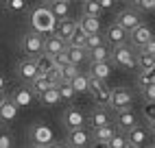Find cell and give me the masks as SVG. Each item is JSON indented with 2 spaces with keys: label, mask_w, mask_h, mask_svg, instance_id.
Masks as SVG:
<instances>
[{
  "label": "cell",
  "mask_w": 155,
  "mask_h": 148,
  "mask_svg": "<svg viewBox=\"0 0 155 148\" xmlns=\"http://www.w3.org/2000/svg\"><path fill=\"white\" fill-rule=\"evenodd\" d=\"M55 22H57V18L50 13L48 7H39L31 13V26H33V31H37V33H42V35L53 33Z\"/></svg>",
  "instance_id": "cell-1"
},
{
  "label": "cell",
  "mask_w": 155,
  "mask_h": 148,
  "mask_svg": "<svg viewBox=\"0 0 155 148\" xmlns=\"http://www.w3.org/2000/svg\"><path fill=\"white\" fill-rule=\"evenodd\" d=\"M109 61L114 63V66H118V68H136V52H133V48L127 44H118V46H111V57Z\"/></svg>",
  "instance_id": "cell-2"
},
{
  "label": "cell",
  "mask_w": 155,
  "mask_h": 148,
  "mask_svg": "<svg viewBox=\"0 0 155 148\" xmlns=\"http://www.w3.org/2000/svg\"><path fill=\"white\" fill-rule=\"evenodd\" d=\"M42 46H44V35L37 33V31L24 33V37L20 39V50H22L26 57H37L39 52H42Z\"/></svg>",
  "instance_id": "cell-3"
},
{
  "label": "cell",
  "mask_w": 155,
  "mask_h": 148,
  "mask_svg": "<svg viewBox=\"0 0 155 148\" xmlns=\"http://www.w3.org/2000/svg\"><path fill=\"white\" fill-rule=\"evenodd\" d=\"M87 94H92V98H94V102L98 105V107H109V98H111V89L107 87L105 81L101 79H92L90 76V89Z\"/></svg>",
  "instance_id": "cell-4"
},
{
  "label": "cell",
  "mask_w": 155,
  "mask_h": 148,
  "mask_svg": "<svg viewBox=\"0 0 155 148\" xmlns=\"http://www.w3.org/2000/svg\"><path fill=\"white\" fill-rule=\"evenodd\" d=\"M64 146H70V148H85V146H92V133L83 126H77V129H68V135H66V144Z\"/></svg>",
  "instance_id": "cell-5"
},
{
  "label": "cell",
  "mask_w": 155,
  "mask_h": 148,
  "mask_svg": "<svg viewBox=\"0 0 155 148\" xmlns=\"http://www.w3.org/2000/svg\"><path fill=\"white\" fill-rule=\"evenodd\" d=\"M149 39H155V37H153V28L147 26V24H138L136 28H131V31H129V35H127L129 46H131V48H136V50H140Z\"/></svg>",
  "instance_id": "cell-6"
},
{
  "label": "cell",
  "mask_w": 155,
  "mask_h": 148,
  "mask_svg": "<svg viewBox=\"0 0 155 148\" xmlns=\"http://www.w3.org/2000/svg\"><path fill=\"white\" fill-rule=\"evenodd\" d=\"M31 144L33 146H57L55 135L46 124H35L31 129Z\"/></svg>",
  "instance_id": "cell-7"
},
{
  "label": "cell",
  "mask_w": 155,
  "mask_h": 148,
  "mask_svg": "<svg viewBox=\"0 0 155 148\" xmlns=\"http://www.w3.org/2000/svg\"><path fill=\"white\" fill-rule=\"evenodd\" d=\"M57 70V68H55ZM55 70L53 72H39L37 76L28 83V89L35 94V96H39L44 89H48V87H55L57 85V76H55Z\"/></svg>",
  "instance_id": "cell-8"
},
{
  "label": "cell",
  "mask_w": 155,
  "mask_h": 148,
  "mask_svg": "<svg viewBox=\"0 0 155 148\" xmlns=\"http://www.w3.org/2000/svg\"><path fill=\"white\" fill-rule=\"evenodd\" d=\"M131 102H133V94H131L127 87H116V89H111L109 107H111L114 111L127 109V107H131Z\"/></svg>",
  "instance_id": "cell-9"
},
{
  "label": "cell",
  "mask_w": 155,
  "mask_h": 148,
  "mask_svg": "<svg viewBox=\"0 0 155 148\" xmlns=\"http://www.w3.org/2000/svg\"><path fill=\"white\" fill-rule=\"evenodd\" d=\"M125 135H127V146H131V148L147 146V129L140 126L138 122L133 124V126H129V129L125 131Z\"/></svg>",
  "instance_id": "cell-10"
},
{
  "label": "cell",
  "mask_w": 155,
  "mask_h": 148,
  "mask_svg": "<svg viewBox=\"0 0 155 148\" xmlns=\"http://www.w3.org/2000/svg\"><path fill=\"white\" fill-rule=\"evenodd\" d=\"M116 24H120V26L129 33L131 28H136L138 24H142V15H140V11H136V9H125V11L118 13Z\"/></svg>",
  "instance_id": "cell-11"
},
{
  "label": "cell",
  "mask_w": 155,
  "mask_h": 148,
  "mask_svg": "<svg viewBox=\"0 0 155 148\" xmlns=\"http://www.w3.org/2000/svg\"><path fill=\"white\" fill-rule=\"evenodd\" d=\"M37 74H39V70H37V66H35V59H33V57H26V59H22V61L18 63V76L22 79V81L31 83Z\"/></svg>",
  "instance_id": "cell-12"
},
{
  "label": "cell",
  "mask_w": 155,
  "mask_h": 148,
  "mask_svg": "<svg viewBox=\"0 0 155 148\" xmlns=\"http://www.w3.org/2000/svg\"><path fill=\"white\" fill-rule=\"evenodd\" d=\"M127 35H129V33H127L125 28L114 22V24H109L107 31H105V41H107L109 46H118V44H125V41H127Z\"/></svg>",
  "instance_id": "cell-13"
},
{
  "label": "cell",
  "mask_w": 155,
  "mask_h": 148,
  "mask_svg": "<svg viewBox=\"0 0 155 148\" xmlns=\"http://www.w3.org/2000/svg\"><path fill=\"white\" fill-rule=\"evenodd\" d=\"M74 26H77V20H72V18L68 15V18H61V20H57V22H55L53 33H55L59 39L68 41L70 35H72V31H74Z\"/></svg>",
  "instance_id": "cell-14"
},
{
  "label": "cell",
  "mask_w": 155,
  "mask_h": 148,
  "mask_svg": "<svg viewBox=\"0 0 155 148\" xmlns=\"http://www.w3.org/2000/svg\"><path fill=\"white\" fill-rule=\"evenodd\" d=\"M61 122H64L66 129H77V126L85 124V115L81 113L79 109H74V107H68L64 111V115H61Z\"/></svg>",
  "instance_id": "cell-15"
},
{
  "label": "cell",
  "mask_w": 155,
  "mask_h": 148,
  "mask_svg": "<svg viewBox=\"0 0 155 148\" xmlns=\"http://www.w3.org/2000/svg\"><path fill=\"white\" fill-rule=\"evenodd\" d=\"M136 122H138L136 113L131 111V107H127V109H118V111H116V120H114V126H116V129H120V131H127L129 126H133Z\"/></svg>",
  "instance_id": "cell-16"
},
{
  "label": "cell",
  "mask_w": 155,
  "mask_h": 148,
  "mask_svg": "<svg viewBox=\"0 0 155 148\" xmlns=\"http://www.w3.org/2000/svg\"><path fill=\"white\" fill-rule=\"evenodd\" d=\"M109 74H111V63L109 61H90V74H87V76L107 81Z\"/></svg>",
  "instance_id": "cell-17"
},
{
  "label": "cell",
  "mask_w": 155,
  "mask_h": 148,
  "mask_svg": "<svg viewBox=\"0 0 155 148\" xmlns=\"http://www.w3.org/2000/svg\"><path fill=\"white\" fill-rule=\"evenodd\" d=\"M66 48V41L64 39H59L55 33H48L44 35V46H42V52H48V55H57V52H61Z\"/></svg>",
  "instance_id": "cell-18"
},
{
  "label": "cell",
  "mask_w": 155,
  "mask_h": 148,
  "mask_svg": "<svg viewBox=\"0 0 155 148\" xmlns=\"http://www.w3.org/2000/svg\"><path fill=\"white\" fill-rule=\"evenodd\" d=\"M77 24L83 28L87 35H92V33H101V28H103L101 15H81V20H79Z\"/></svg>",
  "instance_id": "cell-19"
},
{
  "label": "cell",
  "mask_w": 155,
  "mask_h": 148,
  "mask_svg": "<svg viewBox=\"0 0 155 148\" xmlns=\"http://www.w3.org/2000/svg\"><path fill=\"white\" fill-rule=\"evenodd\" d=\"M90 126L92 129H96V126H105V124H111V115L107 113L105 107H96L90 111Z\"/></svg>",
  "instance_id": "cell-20"
},
{
  "label": "cell",
  "mask_w": 155,
  "mask_h": 148,
  "mask_svg": "<svg viewBox=\"0 0 155 148\" xmlns=\"http://www.w3.org/2000/svg\"><path fill=\"white\" fill-rule=\"evenodd\" d=\"M9 98H11V100L18 105V107H28V105L35 100V94L31 92L28 87H20V89H15Z\"/></svg>",
  "instance_id": "cell-21"
},
{
  "label": "cell",
  "mask_w": 155,
  "mask_h": 148,
  "mask_svg": "<svg viewBox=\"0 0 155 148\" xmlns=\"http://www.w3.org/2000/svg\"><path fill=\"white\" fill-rule=\"evenodd\" d=\"M66 55H68V61H70V63H74V66H81L83 61H87V48L66 44Z\"/></svg>",
  "instance_id": "cell-22"
},
{
  "label": "cell",
  "mask_w": 155,
  "mask_h": 148,
  "mask_svg": "<svg viewBox=\"0 0 155 148\" xmlns=\"http://www.w3.org/2000/svg\"><path fill=\"white\" fill-rule=\"evenodd\" d=\"M116 131V126H111V124H105V126H96V129H92V142H96L101 146H105L109 142V137L111 133Z\"/></svg>",
  "instance_id": "cell-23"
},
{
  "label": "cell",
  "mask_w": 155,
  "mask_h": 148,
  "mask_svg": "<svg viewBox=\"0 0 155 148\" xmlns=\"http://www.w3.org/2000/svg\"><path fill=\"white\" fill-rule=\"evenodd\" d=\"M18 105L11 100V98H5L2 105H0V120L2 122H13L15 120V115H18Z\"/></svg>",
  "instance_id": "cell-24"
},
{
  "label": "cell",
  "mask_w": 155,
  "mask_h": 148,
  "mask_svg": "<svg viewBox=\"0 0 155 148\" xmlns=\"http://www.w3.org/2000/svg\"><path fill=\"white\" fill-rule=\"evenodd\" d=\"M109 57H111V46L107 41H103L101 46L87 50V59L90 61H109Z\"/></svg>",
  "instance_id": "cell-25"
},
{
  "label": "cell",
  "mask_w": 155,
  "mask_h": 148,
  "mask_svg": "<svg viewBox=\"0 0 155 148\" xmlns=\"http://www.w3.org/2000/svg\"><path fill=\"white\" fill-rule=\"evenodd\" d=\"M39 102L46 105V107H57V105L61 102L57 85H55V87H48V89H44L42 94H39Z\"/></svg>",
  "instance_id": "cell-26"
},
{
  "label": "cell",
  "mask_w": 155,
  "mask_h": 148,
  "mask_svg": "<svg viewBox=\"0 0 155 148\" xmlns=\"http://www.w3.org/2000/svg\"><path fill=\"white\" fill-rule=\"evenodd\" d=\"M33 59H35V66H37L39 72H53V70L57 68L53 55H48V52H39V55L33 57Z\"/></svg>",
  "instance_id": "cell-27"
},
{
  "label": "cell",
  "mask_w": 155,
  "mask_h": 148,
  "mask_svg": "<svg viewBox=\"0 0 155 148\" xmlns=\"http://www.w3.org/2000/svg\"><path fill=\"white\" fill-rule=\"evenodd\" d=\"M79 72V66H74V63H66V66H61V68H57L55 70V76H57V83H61V81H66V83H70L72 81V76Z\"/></svg>",
  "instance_id": "cell-28"
},
{
  "label": "cell",
  "mask_w": 155,
  "mask_h": 148,
  "mask_svg": "<svg viewBox=\"0 0 155 148\" xmlns=\"http://www.w3.org/2000/svg\"><path fill=\"white\" fill-rule=\"evenodd\" d=\"M70 85H72V89H74L77 94H87V89H90V76H87V74L77 72L74 76H72Z\"/></svg>",
  "instance_id": "cell-29"
},
{
  "label": "cell",
  "mask_w": 155,
  "mask_h": 148,
  "mask_svg": "<svg viewBox=\"0 0 155 148\" xmlns=\"http://www.w3.org/2000/svg\"><path fill=\"white\" fill-rule=\"evenodd\" d=\"M48 9H50V13H53L57 20L70 15V2H66V0H53V2L48 5Z\"/></svg>",
  "instance_id": "cell-30"
},
{
  "label": "cell",
  "mask_w": 155,
  "mask_h": 148,
  "mask_svg": "<svg viewBox=\"0 0 155 148\" xmlns=\"http://www.w3.org/2000/svg\"><path fill=\"white\" fill-rule=\"evenodd\" d=\"M136 66L140 68V72H147V70H153L155 68V59L153 55H147V52H138L136 55Z\"/></svg>",
  "instance_id": "cell-31"
},
{
  "label": "cell",
  "mask_w": 155,
  "mask_h": 148,
  "mask_svg": "<svg viewBox=\"0 0 155 148\" xmlns=\"http://www.w3.org/2000/svg\"><path fill=\"white\" fill-rule=\"evenodd\" d=\"M85 39H87V33H85V31H83V28H81V26L77 24V26H74V31H72V35H70V39L66 41V44L85 48Z\"/></svg>",
  "instance_id": "cell-32"
},
{
  "label": "cell",
  "mask_w": 155,
  "mask_h": 148,
  "mask_svg": "<svg viewBox=\"0 0 155 148\" xmlns=\"http://www.w3.org/2000/svg\"><path fill=\"white\" fill-rule=\"evenodd\" d=\"M105 146H107V148H127V135H125V131L116 129V131L111 133L109 142H107Z\"/></svg>",
  "instance_id": "cell-33"
},
{
  "label": "cell",
  "mask_w": 155,
  "mask_h": 148,
  "mask_svg": "<svg viewBox=\"0 0 155 148\" xmlns=\"http://www.w3.org/2000/svg\"><path fill=\"white\" fill-rule=\"evenodd\" d=\"M57 89H59V98L64 100V102H72V100H74V96H77V92L72 89V85H70V83H66V81L57 83Z\"/></svg>",
  "instance_id": "cell-34"
},
{
  "label": "cell",
  "mask_w": 155,
  "mask_h": 148,
  "mask_svg": "<svg viewBox=\"0 0 155 148\" xmlns=\"http://www.w3.org/2000/svg\"><path fill=\"white\" fill-rule=\"evenodd\" d=\"M81 15H103V9L96 0H83L81 5Z\"/></svg>",
  "instance_id": "cell-35"
},
{
  "label": "cell",
  "mask_w": 155,
  "mask_h": 148,
  "mask_svg": "<svg viewBox=\"0 0 155 148\" xmlns=\"http://www.w3.org/2000/svg\"><path fill=\"white\" fill-rule=\"evenodd\" d=\"M7 13H22L26 9V0H5Z\"/></svg>",
  "instance_id": "cell-36"
},
{
  "label": "cell",
  "mask_w": 155,
  "mask_h": 148,
  "mask_svg": "<svg viewBox=\"0 0 155 148\" xmlns=\"http://www.w3.org/2000/svg\"><path fill=\"white\" fill-rule=\"evenodd\" d=\"M155 83V76H153V70H147V72H140L138 76V87H147V85H153Z\"/></svg>",
  "instance_id": "cell-37"
},
{
  "label": "cell",
  "mask_w": 155,
  "mask_h": 148,
  "mask_svg": "<svg viewBox=\"0 0 155 148\" xmlns=\"http://www.w3.org/2000/svg\"><path fill=\"white\" fill-rule=\"evenodd\" d=\"M144 120L149 122V129L153 131V124H155V109H153V102H144Z\"/></svg>",
  "instance_id": "cell-38"
},
{
  "label": "cell",
  "mask_w": 155,
  "mask_h": 148,
  "mask_svg": "<svg viewBox=\"0 0 155 148\" xmlns=\"http://www.w3.org/2000/svg\"><path fill=\"white\" fill-rule=\"evenodd\" d=\"M103 41H105V37H103L101 33H92V35H87V39H85V48H87V50H92V48L101 46Z\"/></svg>",
  "instance_id": "cell-39"
},
{
  "label": "cell",
  "mask_w": 155,
  "mask_h": 148,
  "mask_svg": "<svg viewBox=\"0 0 155 148\" xmlns=\"http://www.w3.org/2000/svg\"><path fill=\"white\" fill-rule=\"evenodd\" d=\"M142 96H144V102H153L155 100V83L153 85H147V87H142Z\"/></svg>",
  "instance_id": "cell-40"
},
{
  "label": "cell",
  "mask_w": 155,
  "mask_h": 148,
  "mask_svg": "<svg viewBox=\"0 0 155 148\" xmlns=\"http://www.w3.org/2000/svg\"><path fill=\"white\" fill-rule=\"evenodd\" d=\"M138 9H140V11H153V9H155V0H138Z\"/></svg>",
  "instance_id": "cell-41"
},
{
  "label": "cell",
  "mask_w": 155,
  "mask_h": 148,
  "mask_svg": "<svg viewBox=\"0 0 155 148\" xmlns=\"http://www.w3.org/2000/svg\"><path fill=\"white\" fill-rule=\"evenodd\" d=\"M9 146H13V140H11V135L0 131V148H9Z\"/></svg>",
  "instance_id": "cell-42"
},
{
  "label": "cell",
  "mask_w": 155,
  "mask_h": 148,
  "mask_svg": "<svg viewBox=\"0 0 155 148\" xmlns=\"http://www.w3.org/2000/svg\"><path fill=\"white\" fill-rule=\"evenodd\" d=\"M96 2L101 5L103 11H107V9H111V7H114V2H116V0H96Z\"/></svg>",
  "instance_id": "cell-43"
},
{
  "label": "cell",
  "mask_w": 155,
  "mask_h": 148,
  "mask_svg": "<svg viewBox=\"0 0 155 148\" xmlns=\"http://www.w3.org/2000/svg\"><path fill=\"white\" fill-rule=\"evenodd\" d=\"M5 87H7V79L0 74V92H5Z\"/></svg>",
  "instance_id": "cell-44"
},
{
  "label": "cell",
  "mask_w": 155,
  "mask_h": 148,
  "mask_svg": "<svg viewBox=\"0 0 155 148\" xmlns=\"http://www.w3.org/2000/svg\"><path fill=\"white\" fill-rule=\"evenodd\" d=\"M7 96H5V92H0V105H2V100H5Z\"/></svg>",
  "instance_id": "cell-45"
},
{
  "label": "cell",
  "mask_w": 155,
  "mask_h": 148,
  "mask_svg": "<svg viewBox=\"0 0 155 148\" xmlns=\"http://www.w3.org/2000/svg\"><path fill=\"white\" fill-rule=\"evenodd\" d=\"M125 2H131V5H136V2H138V0H125Z\"/></svg>",
  "instance_id": "cell-46"
},
{
  "label": "cell",
  "mask_w": 155,
  "mask_h": 148,
  "mask_svg": "<svg viewBox=\"0 0 155 148\" xmlns=\"http://www.w3.org/2000/svg\"><path fill=\"white\" fill-rule=\"evenodd\" d=\"M42 2H44V5H50V2H53V0H42Z\"/></svg>",
  "instance_id": "cell-47"
},
{
  "label": "cell",
  "mask_w": 155,
  "mask_h": 148,
  "mask_svg": "<svg viewBox=\"0 0 155 148\" xmlns=\"http://www.w3.org/2000/svg\"><path fill=\"white\" fill-rule=\"evenodd\" d=\"M66 2H72V0H66Z\"/></svg>",
  "instance_id": "cell-48"
}]
</instances>
